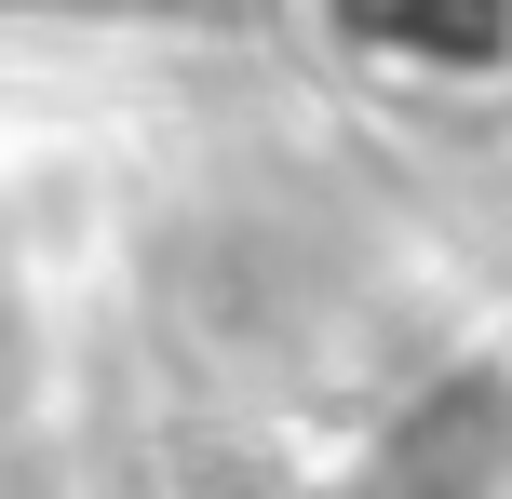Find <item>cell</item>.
I'll use <instances>...</instances> for the list:
<instances>
[{
	"mask_svg": "<svg viewBox=\"0 0 512 499\" xmlns=\"http://www.w3.org/2000/svg\"><path fill=\"white\" fill-rule=\"evenodd\" d=\"M0 499H27V486H14V473H0Z\"/></svg>",
	"mask_w": 512,
	"mask_h": 499,
	"instance_id": "7a4b0ae2",
	"label": "cell"
},
{
	"mask_svg": "<svg viewBox=\"0 0 512 499\" xmlns=\"http://www.w3.org/2000/svg\"><path fill=\"white\" fill-rule=\"evenodd\" d=\"M499 486H512V392L445 378L418 419H391V446L364 459L351 499H499Z\"/></svg>",
	"mask_w": 512,
	"mask_h": 499,
	"instance_id": "6da1fadb",
	"label": "cell"
}]
</instances>
